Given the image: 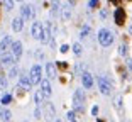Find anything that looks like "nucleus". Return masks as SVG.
I'll use <instances>...</instances> for the list:
<instances>
[{"label":"nucleus","instance_id":"14","mask_svg":"<svg viewBox=\"0 0 132 122\" xmlns=\"http://www.w3.org/2000/svg\"><path fill=\"white\" fill-rule=\"evenodd\" d=\"M44 70H46L47 80H54V78H56V75H58V71H56V63H46Z\"/></svg>","mask_w":132,"mask_h":122},{"label":"nucleus","instance_id":"25","mask_svg":"<svg viewBox=\"0 0 132 122\" xmlns=\"http://www.w3.org/2000/svg\"><path fill=\"white\" fill-rule=\"evenodd\" d=\"M17 75H19V68H17V66H12L10 70H9V78H15Z\"/></svg>","mask_w":132,"mask_h":122},{"label":"nucleus","instance_id":"21","mask_svg":"<svg viewBox=\"0 0 132 122\" xmlns=\"http://www.w3.org/2000/svg\"><path fill=\"white\" fill-rule=\"evenodd\" d=\"M12 102V95L10 93H4V97L0 99V105H9Z\"/></svg>","mask_w":132,"mask_h":122},{"label":"nucleus","instance_id":"40","mask_svg":"<svg viewBox=\"0 0 132 122\" xmlns=\"http://www.w3.org/2000/svg\"><path fill=\"white\" fill-rule=\"evenodd\" d=\"M97 122H103V120H97Z\"/></svg>","mask_w":132,"mask_h":122},{"label":"nucleus","instance_id":"5","mask_svg":"<svg viewBox=\"0 0 132 122\" xmlns=\"http://www.w3.org/2000/svg\"><path fill=\"white\" fill-rule=\"evenodd\" d=\"M20 19L22 20H31V19H36V9L29 4H24L20 7Z\"/></svg>","mask_w":132,"mask_h":122},{"label":"nucleus","instance_id":"28","mask_svg":"<svg viewBox=\"0 0 132 122\" xmlns=\"http://www.w3.org/2000/svg\"><path fill=\"white\" fill-rule=\"evenodd\" d=\"M34 117L37 119V120H39V119H43V110H41V107H36V109H34Z\"/></svg>","mask_w":132,"mask_h":122},{"label":"nucleus","instance_id":"11","mask_svg":"<svg viewBox=\"0 0 132 122\" xmlns=\"http://www.w3.org/2000/svg\"><path fill=\"white\" fill-rule=\"evenodd\" d=\"M113 20H115L117 26H124L125 24V10L124 9H115V12H113Z\"/></svg>","mask_w":132,"mask_h":122},{"label":"nucleus","instance_id":"17","mask_svg":"<svg viewBox=\"0 0 132 122\" xmlns=\"http://www.w3.org/2000/svg\"><path fill=\"white\" fill-rule=\"evenodd\" d=\"M24 29V20L20 17H15V19H12V31L14 32H20Z\"/></svg>","mask_w":132,"mask_h":122},{"label":"nucleus","instance_id":"29","mask_svg":"<svg viewBox=\"0 0 132 122\" xmlns=\"http://www.w3.org/2000/svg\"><path fill=\"white\" fill-rule=\"evenodd\" d=\"M66 117H68V120H70V122H78L76 119H75V117H76V114H75L73 110H70V112H68V115H66Z\"/></svg>","mask_w":132,"mask_h":122},{"label":"nucleus","instance_id":"6","mask_svg":"<svg viewBox=\"0 0 132 122\" xmlns=\"http://www.w3.org/2000/svg\"><path fill=\"white\" fill-rule=\"evenodd\" d=\"M24 53V46H22V41H14L10 46V54L14 56L15 59H19Z\"/></svg>","mask_w":132,"mask_h":122},{"label":"nucleus","instance_id":"18","mask_svg":"<svg viewBox=\"0 0 132 122\" xmlns=\"http://www.w3.org/2000/svg\"><path fill=\"white\" fill-rule=\"evenodd\" d=\"M59 12H61V4H59V0H51V15L58 17Z\"/></svg>","mask_w":132,"mask_h":122},{"label":"nucleus","instance_id":"10","mask_svg":"<svg viewBox=\"0 0 132 122\" xmlns=\"http://www.w3.org/2000/svg\"><path fill=\"white\" fill-rule=\"evenodd\" d=\"M81 85L86 88V90H90V88L93 87V75L88 73V71H83L81 73Z\"/></svg>","mask_w":132,"mask_h":122},{"label":"nucleus","instance_id":"9","mask_svg":"<svg viewBox=\"0 0 132 122\" xmlns=\"http://www.w3.org/2000/svg\"><path fill=\"white\" fill-rule=\"evenodd\" d=\"M17 87L22 88V90H31V88H32V83H31L29 75H24V73H20V75H19V85H17Z\"/></svg>","mask_w":132,"mask_h":122},{"label":"nucleus","instance_id":"38","mask_svg":"<svg viewBox=\"0 0 132 122\" xmlns=\"http://www.w3.org/2000/svg\"><path fill=\"white\" fill-rule=\"evenodd\" d=\"M54 122H63V120H61V119H56V120H54Z\"/></svg>","mask_w":132,"mask_h":122},{"label":"nucleus","instance_id":"23","mask_svg":"<svg viewBox=\"0 0 132 122\" xmlns=\"http://www.w3.org/2000/svg\"><path fill=\"white\" fill-rule=\"evenodd\" d=\"M73 53H75L76 56H81L83 47H81V44H80V43H75V44H73Z\"/></svg>","mask_w":132,"mask_h":122},{"label":"nucleus","instance_id":"31","mask_svg":"<svg viewBox=\"0 0 132 122\" xmlns=\"http://www.w3.org/2000/svg\"><path fill=\"white\" fill-rule=\"evenodd\" d=\"M98 112H100L98 105H93V107H92V115H93V117H97V115H98Z\"/></svg>","mask_w":132,"mask_h":122},{"label":"nucleus","instance_id":"3","mask_svg":"<svg viewBox=\"0 0 132 122\" xmlns=\"http://www.w3.org/2000/svg\"><path fill=\"white\" fill-rule=\"evenodd\" d=\"M98 43L102 44L103 47H109L110 44L113 43V36L109 29H100L98 31Z\"/></svg>","mask_w":132,"mask_h":122},{"label":"nucleus","instance_id":"39","mask_svg":"<svg viewBox=\"0 0 132 122\" xmlns=\"http://www.w3.org/2000/svg\"><path fill=\"white\" fill-rule=\"evenodd\" d=\"M14 2H22V0H14Z\"/></svg>","mask_w":132,"mask_h":122},{"label":"nucleus","instance_id":"36","mask_svg":"<svg viewBox=\"0 0 132 122\" xmlns=\"http://www.w3.org/2000/svg\"><path fill=\"white\" fill-rule=\"evenodd\" d=\"M127 68L129 71H132V59H127Z\"/></svg>","mask_w":132,"mask_h":122},{"label":"nucleus","instance_id":"8","mask_svg":"<svg viewBox=\"0 0 132 122\" xmlns=\"http://www.w3.org/2000/svg\"><path fill=\"white\" fill-rule=\"evenodd\" d=\"M12 37L10 36H4V39L0 41V54L4 56V54H7V51H10V46H12Z\"/></svg>","mask_w":132,"mask_h":122},{"label":"nucleus","instance_id":"1","mask_svg":"<svg viewBox=\"0 0 132 122\" xmlns=\"http://www.w3.org/2000/svg\"><path fill=\"white\" fill-rule=\"evenodd\" d=\"M85 93H83V90L81 88H76L75 90V93H73V109H75V114H83L85 112Z\"/></svg>","mask_w":132,"mask_h":122},{"label":"nucleus","instance_id":"35","mask_svg":"<svg viewBox=\"0 0 132 122\" xmlns=\"http://www.w3.org/2000/svg\"><path fill=\"white\" fill-rule=\"evenodd\" d=\"M100 17H102V19L107 17V10H105V9H102V10H100Z\"/></svg>","mask_w":132,"mask_h":122},{"label":"nucleus","instance_id":"24","mask_svg":"<svg viewBox=\"0 0 132 122\" xmlns=\"http://www.w3.org/2000/svg\"><path fill=\"white\" fill-rule=\"evenodd\" d=\"M9 87V82H7V76L0 75V90H7Z\"/></svg>","mask_w":132,"mask_h":122},{"label":"nucleus","instance_id":"34","mask_svg":"<svg viewBox=\"0 0 132 122\" xmlns=\"http://www.w3.org/2000/svg\"><path fill=\"white\" fill-rule=\"evenodd\" d=\"M59 51H61V53H68V51H70V46H68V44H63V46L59 47Z\"/></svg>","mask_w":132,"mask_h":122},{"label":"nucleus","instance_id":"19","mask_svg":"<svg viewBox=\"0 0 132 122\" xmlns=\"http://www.w3.org/2000/svg\"><path fill=\"white\" fill-rule=\"evenodd\" d=\"M12 119V112L9 109H4V107H0V120L4 122H9Z\"/></svg>","mask_w":132,"mask_h":122},{"label":"nucleus","instance_id":"27","mask_svg":"<svg viewBox=\"0 0 132 122\" xmlns=\"http://www.w3.org/2000/svg\"><path fill=\"white\" fill-rule=\"evenodd\" d=\"M88 34H90V26H85V27L81 29V32H80V37H81V39H85Z\"/></svg>","mask_w":132,"mask_h":122},{"label":"nucleus","instance_id":"2","mask_svg":"<svg viewBox=\"0 0 132 122\" xmlns=\"http://www.w3.org/2000/svg\"><path fill=\"white\" fill-rule=\"evenodd\" d=\"M97 83H98V90H100L102 95H110L112 93V82H110V78H107V76H98Z\"/></svg>","mask_w":132,"mask_h":122},{"label":"nucleus","instance_id":"16","mask_svg":"<svg viewBox=\"0 0 132 122\" xmlns=\"http://www.w3.org/2000/svg\"><path fill=\"white\" fill-rule=\"evenodd\" d=\"M61 17H63V20L71 19V2H68V4H64L61 7Z\"/></svg>","mask_w":132,"mask_h":122},{"label":"nucleus","instance_id":"32","mask_svg":"<svg viewBox=\"0 0 132 122\" xmlns=\"http://www.w3.org/2000/svg\"><path fill=\"white\" fill-rule=\"evenodd\" d=\"M98 4H100V0H90V9H95V7H98Z\"/></svg>","mask_w":132,"mask_h":122},{"label":"nucleus","instance_id":"30","mask_svg":"<svg viewBox=\"0 0 132 122\" xmlns=\"http://www.w3.org/2000/svg\"><path fill=\"white\" fill-rule=\"evenodd\" d=\"M115 107H117V109H122V97H120V95L115 99Z\"/></svg>","mask_w":132,"mask_h":122},{"label":"nucleus","instance_id":"13","mask_svg":"<svg viewBox=\"0 0 132 122\" xmlns=\"http://www.w3.org/2000/svg\"><path fill=\"white\" fill-rule=\"evenodd\" d=\"M44 110H46V115L44 117L47 119V120H54V117H56V109H54V105L51 102H46L44 103Z\"/></svg>","mask_w":132,"mask_h":122},{"label":"nucleus","instance_id":"7","mask_svg":"<svg viewBox=\"0 0 132 122\" xmlns=\"http://www.w3.org/2000/svg\"><path fill=\"white\" fill-rule=\"evenodd\" d=\"M41 34H43V24L39 22V20H34L31 26V36L34 37V39H41Z\"/></svg>","mask_w":132,"mask_h":122},{"label":"nucleus","instance_id":"37","mask_svg":"<svg viewBox=\"0 0 132 122\" xmlns=\"http://www.w3.org/2000/svg\"><path fill=\"white\" fill-rule=\"evenodd\" d=\"M110 4H113V5H117V7H119V4H120V0H109Z\"/></svg>","mask_w":132,"mask_h":122},{"label":"nucleus","instance_id":"41","mask_svg":"<svg viewBox=\"0 0 132 122\" xmlns=\"http://www.w3.org/2000/svg\"><path fill=\"white\" fill-rule=\"evenodd\" d=\"M24 122H29V120H24Z\"/></svg>","mask_w":132,"mask_h":122},{"label":"nucleus","instance_id":"22","mask_svg":"<svg viewBox=\"0 0 132 122\" xmlns=\"http://www.w3.org/2000/svg\"><path fill=\"white\" fill-rule=\"evenodd\" d=\"M14 4H15L14 0H4V9H5L7 12L14 10Z\"/></svg>","mask_w":132,"mask_h":122},{"label":"nucleus","instance_id":"15","mask_svg":"<svg viewBox=\"0 0 132 122\" xmlns=\"http://www.w3.org/2000/svg\"><path fill=\"white\" fill-rule=\"evenodd\" d=\"M0 63H2V64H4V66H15V63H17V59L15 58H14V56H12L10 54V53H7V54H4V56H2V59H0Z\"/></svg>","mask_w":132,"mask_h":122},{"label":"nucleus","instance_id":"33","mask_svg":"<svg viewBox=\"0 0 132 122\" xmlns=\"http://www.w3.org/2000/svg\"><path fill=\"white\" fill-rule=\"evenodd\" d=\"M58 68H61V70H66L68 68V64H66V61H58V64H56Z\"/></svg>","mask_w":132,"mask_h":122},{"label":"nucleus","instance_id":"20","mask_svg":"<svg viewBox=\"0 0 132 122\" xmlns=\"http://www.w3.org/2000/svg\"><path fill=\"white\" fill-rule=\"evenodd\" d=\"M34 102H36V105H37V107H43V103H44V95H43V92H41V90H37L34 93Z\"/></svg>","mask_w":132,"mask_h":122},{"label":"nucleus","instance_id":"12","mask_svg":"<svg viewBox=\"0 0 132 122\" xmlns=\"http://www.w3.org/2000/svg\"><path fill=\"white\" fill-rule=\"evenodd\" d=\"M39 85H41V92H43L44 99H47V97H51V93H53V90H51V83H49V80H47V78H43Z\"/></svg>","mask_w":132,"mask_h":122},{"label":"nucleus","instance_id":"4","mask_svg":"<svg viewBox=\"0 0 132 122\" xmlns=\"http://www.w3.org/2000/svg\"><path fill=\"white\" fill-rule=\"evenodd\" d=\"M29 78H31L32 85H39L41 80H43V68L39 66V64H32L31 71H29Z\"/></svg>","mask_w":132,"mask_h":122},{"label":"nucleus","instance_id":"26","mask_svg":"<svg viewBox=\"0 0 132 122\" xmlns=\"http://www.w3.org/2000/svg\"><path fill=\"white\" fill-rule=\"evenodd\" d=\"M127 51H129L127 44H120V46H119V54H120V56H125V54H127Z\"/></svg>","mask_w":132,"mask_h":122}]
</instances>
